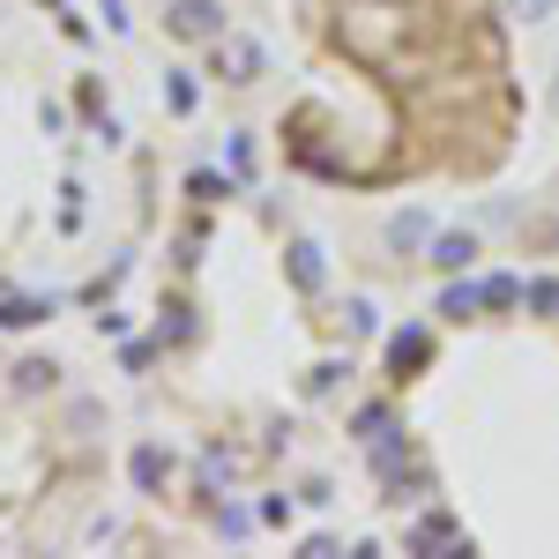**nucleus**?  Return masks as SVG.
<instances>
[{"instance_id": "nucleus-1", "label": "nucleus", "mask_w": 559, "mask_h": 559, "mask_svg": "<svg viewBox=\"0 0 559 559\" xmlns=\"http://www.w3.org/2000/svg\"><path fill=\"white\" fill-rule=\"evenodd\" d=\"M165 31L187 38V45H216L231 23H224V8H216V0H173V8H165Z\"/></svg>"}, {"instance_id": "nucleus-2", "label": "nucleus", "mask_w": 559, "mask_h": 559, "mask_svg": "<svg viewBox=\"0 0 559 559\" xmlns=\"http://www.w3.org/2000/svg\"><path fill=\"white\" fill-rule=\"evenodd\" d=\"M261 68H269V60H261L254 38H231V31L216 38V75H224V83H254Z\"/></svg>"}, {"instance_id": "nucleus-3", "label": "nucleus", "mask_w": 559, "mask_h": 559, "mask_svg": "<svg viewBox=\"0 0 559 559\" xmlns=\"http://www.w3.org/2000/svg\"><path fill=\"white\" fill-rule=\"evenodd\" d=\"M411 552H471V537H463L455 522H448L440 508H432V515H418V522H411Z\"/></svg>"}, {"instance_id": "nucleus-4", "label": "nucleus", "mask_w": 559, "mask_h": 559, "mask_svg": "<svg viewBox=\"0 0 559 559\" xmlns=\"http://www.w3.org/2000/svg\"><path fill=\"white\" fill-rule=\"evenodd\" d=\"M471 261H477L471 231H440V239H432V269H448V276H455V269H471Z\"/></svg>"}, {"instance_id": "nucleus-5", "label": "nucleus", "mask_w": 559, "mask_h": 559, "mask_svg": "<svg viewBox=\"0 0 559 559\" xmlns=\"http://www.w3.org/2000/svg\"><path fill=\"white\" fill-rule=\"evenodd\" d=\"M477 306H485V284H448L440 292V313L448 321H477Z\"/></svg>"}, {"instance_id": "nucleus-6", "label": "nucleus", "mask_w": 559, "mask_h": 559, "mask_svg": "<svg viewBox=\"0 0 559 559\" xmlns=\"http://www.w3.org/2000/svg\"><path fill=\"white\" fill-rule=\"evenodd\" d=\"M388 366L403 373V366H426V329H403V336H388Z\"/></svg>"}, {"instance_id": "nucleus-7", "label": "nucleus", "mask_w": 559, "mask_h": 559, "mask_svg": "<svg viewBox=\"0 0 559 559\" xmlns=\"http://www.w3.org/2000/svg\"><path fill=\"white\" fill-rule=\"evenodd\" d=\"M292 284H299V292H321V247H292Z\"/></svg>"}, {"instance_id": "nucleus-8", "label": "nucleus", "mask_w": 559, "mask_h": 559, "mask_svg": "<svg viewBox=\"0 0 559 559\" xmlns=\"http://www.w3.org/2000/svg\"><path fill=\"white\" fill-rule=\"evenodd\" d=\"M134 485H142V492L165 485V455H157V448H134Z\"/></svg>"}, {"instance_id": "nucleus-9", "label": "nucleus", "mask_w": 559, "mask_h": 559, "mask_svg": "<svg viewBox=\"0 0 559 559\" xmlns=\"http://www.w3.org/2000/svg\"><path fill=\"white\" fill-rule=\"evenodd\" d=\"M52 306H38V299H8L0 306V329H31V321H45Z\"/></svg>"}, {"instance_id": "nucleus-10", "label": "nucleus", "mask_w": 559, "mask_h": 559, "mask_svg": "<svg viewBox=\"0 0 559 559\" xmlns=\"http://www.w3.org/2000/svg\"><path fill=\"white\" fill-rule=\"evenodd\" d=\"M418 239H426V216L418 210H403L395 224H388V247H418Z\"/></svg>"}, {"instance_id": "nucleus-11", "label": "nucleus", "mask_w": 559, "mask_h": 559, "mask_svg": "<svg viewBox=\"0 0 559 559\" xmlns=\"http://www.w3.org/2000/svg\"><path fill=\"white\" fill-rule=\"evenodd\" d=\"M515 299H522L515 276H485V306H515Z\"/></svg>"}, {"instance_id": "nucleus-12", "label": "nucleus", "mask_w": 559, "mask_h": 559, "mask_svg": "<svg viewBox=\"0 0 559 559\" xmlns=\"http://www.w3.org/2000/svg\"><path fill=\"white\" fill-rule=\"evenodd\" d=\"M530 306H537V313H559V284H552V276L530 284Z\"/></svg>"}, {"instance_id": "nucleus-13", "label": "nucleus", "mask_w": 559, "mask_h": 559, "mask_svg": "<svg viewBox=\"0 0 559 559\" xmlns=\"http://www.w3.org/2000/svg\"><path fill=\"white\" fill-rule=\"evenodd\" d=\"M194 194H202V202H224L231 187H224V179H216V173H194Z\"/></svg>"}, {"instance_id": "nucleus-14", "label": "nucleus", "mask_w": 559, "mask_h": 559, "mask_svg": "<svg viewBox=\"0 0 559 559\" xmlns=\"http://www.w3.org/2000/svg\"><path fill=\"white\" fill-rule=\"evenodd\" d=\"M552 15V0H522V23H545Z\"/></svg>"}]
</instances>
